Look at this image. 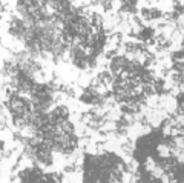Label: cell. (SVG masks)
Masks as SVG:
<instances>
[{
  "label": "cell",
  "instance_id": "2",
  "mask_svg": "<svg viewBox=\"0 0 184 183\" xmlns=\"http://www.w3.org/2000/svg\"><path fill=\"white\" fill-rule=\"evenodd\" d=\"M121 148H123V151H126V152H132L134 145H132V142H129V143H123Z\"/></svg>",
  "mask_w": 184,
  "mask_h": 183
},
{
  "label": "cell",
  "instance_id": "1",
  "mask_svg": "<svg viewBox=\"0 0 184 183\" xmlns=\"http://www.w3.org/2000/svg\"><path fill=\"white\" fill-rule=\"evenodd\" d=\"M62 128H63V131H65V132H68V134H72V132H74V125H72L71 122H69L68 119L62 123Z\"/></svg>",
  "mask_w": 184,
  "mask_h": 183
}]
</instances>
